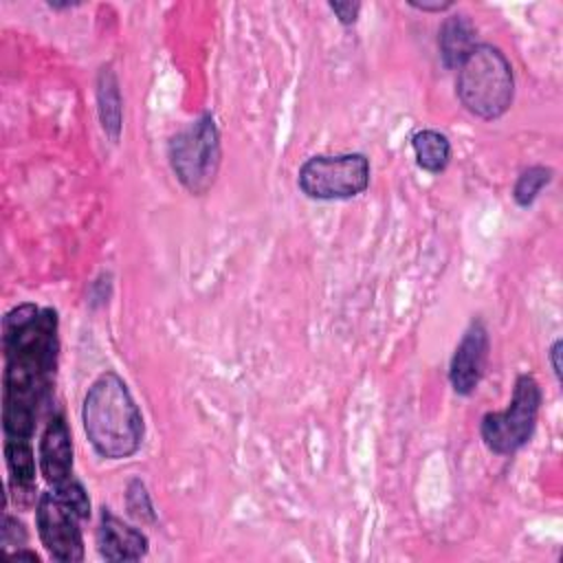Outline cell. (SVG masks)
I'll use <instances>...</instances> for the list:
<instances>
[{"label":"cell","instance_id":"20","mask_svg":"<svg viewBox=\"0 0 563 563\" xmlns=\"http://www.w3.org/2000/svg\"><path fill=\"white\" fill-rule=\"evenodd\" d=\"M561 347H563V341L561 339H556L554 343H552V347H550V352H548V356H550V365H552V372H554V376H556V380H561Z\"/></svg>","mask_w":563,"mask_h":563},{"label":"cell","instance_id":"9","mask_svg":"<svg viewBox=\"0 0 563 563\" xmlns=\"http://www.w3.org/2000/svg\"><path fill=\"white\" fill-rule=\"evenodd\" d=\"M147 537L132 523L117 517L108 506L101 508L97 548L106 561H139L147 554Z\"/></svg>","mask_w":563,"mask_h":563},{"label":"cell","instance_id":"6","mask_svg":"<svg viewBox=\"0 0 563 563\" xmlns=\"http://www.w3.org/2000/svg\"><path fill=\"white\" fill-rule=\"evenodd\" d=\"M541 409V387L530 374H519L512 398L504 411H488L479 422V435L495 455H512L530 442Z\"/></svg>","mask_w":563,"mask_h":563},{"label":"cell","instance_id":"14","mask_svg":"<svg viewBox=\"0 0 563 563\" xmlns=\"http://www.w3.org/2000/svg\"><path fill=\"white\" fill-rule=\"evenodd\" d=\"M416 165L429 174H440L451 161V141L438 130H418L411 136Z\"/></svg>","mask_w":563,"mask_h":563},{"label":"cell","instance_id":"1","mask_svg":"<svg viewBox=\"0 0 563 563\" xmlns=\"http://www.w3.org/2000/svg\"><path fill=\"white\" fill-rule=\"evenodd\" d=\"M55 308L20 303L2 319V429L7 438L31 440L46 402L59 352Z\"/></svg>","mask_w":563,"mask_h":563},{"label":"cell","instance_id":"3","mask_svg":"<svg viewBox=\"0 0 563 563\" xmlns=\"http://www.w3.org/2000/svg\"><path fill=\"white\" fill-rule=\"evenodd\" d=\"M455 95L464 110L477 119L504 117L515 99V75L504 51L493 44H477L457 66Z\"/></svg>","mask_w":563,"mask_h":563},{"label":"cell","instance_id":"5","mask_svg":"<svg viewBox=\"0 0 563 563\" xmlns=\"http://www.w3.org/2000/svg\"><path fill=\"white\" fill-rule=\"evenodd\" d=\"M169 165L178 183L194 196H202L216 183L222 147L220 132L211 114H202L176 132L167 147Z\"/></svg>","mask_w":563,"mask_h":563},{"label":"cell","instance_id":"8","mask_svg":"<svg viewBox=\"0 0 563 563\" xmlns=\"http://www.w3.org/2000/svg\"><path fill=\"white\" fill-rule=\"evenodd\" d=\"M488 330L482 319H473L453 350L449 365V383L457 396H471L484 374L488 358Z\"/></svg>","mask_w":563,"mask_h":563},{"label":"cell","instance_id":"22","mask_svg":"<svg viewBox=\"0 0 563 563\" xmlns=\"http://www.w3.org/2000/svg\"><path fill=\"white\" fill-rule=\"evenodd\" d=\"M51 9H55V11H62V9H73V7H77L79 2H55V0H51V2H46Z\"/></svg>","mask_w":563,"mask_h":563},{"label":"cell","instance_id":"7","mask_svg":"<svg viewBox=\"0 0 563 563\" xmlns=\"http://www.w3.org/2000/svg\"><path fill=\"white\" fill-rule=\"evenodd\" d=\"M301 194L312 200H350L369 185V158L361 152L317 154L297 172Z\"/></svg>","mask_w":563,"mask_h":563},{"label":"cell","instance_id":"19","mask_svg":"<svg viewBox=\"0 0 563 563\" xmlns=\"http://www.w3.org/2000/svg\"><path fill=\"white\" fill-rule=\"evenodd\" d=\"M407 4L424 13H442L453 7L451 0H407Z\"/></svg>","mask_w":563,"mask_h":563},{"label":"cell","instance_id":"2","mask_svg":"<svg viewBox=\"0 0 563 563\" xmlns=\"http://www.w3.org/2000/svg\"><path fill=\"white\" fill-rule=\"evenodd\" d=\"M81 422L90 446L106 460H125L143 444V413L125 380L112 369L101 372L90 383L81 405Z\"/></svg>","mask_w":563,"mask_h":563},{"label":"cell","instance_id":"13","mask_svg":"<svg viewBox=\"0 0 563 563\" xmlns=\"http://www.w3.org/2000/svg\"><path fill=\"white\" fill-rule=\"evenodd\" d=\"M97 110L103 132L117 141L123 125V101L117 75L110 66H103L97 75Z\"/></svg>","mask_w":563,"mask_h":563},{"label":"cell","instance_id":"16","mask_svg":"<svg viewBox=\"0 0 563 563\" xmlns=\"http://www.w3.org/2000/svg\"><path fill=\"white\" fill-rule=\"evenodd\" d=\"M125 510L132 519H136L141 523H154L156 521V512H154L147 486L139 477L130 479L128 486H125Z\"/></svg>","mask_w":563,"mask_h":563},{"label":"cell","instance_id":"12","mask_svg":"<svg viewBox=\"0 0 563 563\" xmlns=\"http://www.w3.org/2000/svg\"><path fill=\"white\" fill-rule=\"evenodd\" d=\"M477 29L466 13H453L444 18L438 31V48L444 68H457L466 55L477 46Z\"/></svg>","mask_w":563,"mask_h":563},{"label":"cell","instance_id":"11","mask_svg":"<svg viewBox=\"0 0 563 563\" xmlns=\"http://www.w3.org/2000/svg\"><path fill=\"white\" fill-rule=\"evenodd\" d=\"M4 460L9 468V493L18 508H31L37 504L35 490V457L29 440L7 438Z\"/></svg>","mask_w":563,"mask_h":563},{"label":"cell","instance_id":"4","mask_svg":"<svg viewBox=\"0 0 563 563\" xmlns=\"http://www.w3.org/2000/svg\"><path fill=\"white\" fill-rule=\"evenodd\" d=\"M86 519H90V499L75 477L42 493L35 504L40 541L46 552L62 563H77L84 559L81 521Z\"/></svg>","mask_w":563,"mask_h":563},{"label":"cell","instance_id":"18","mask_svg":"<svg viewBox=\"0 0 563 563\" xmlns=\"http://www.w3.org/2000/svg\"><path fill=\"white\" fill-rule=\"evenodd\" d=\"M328 9L334 13L339 24L352 26L358 20L361 2L358 0H332V2H328Z\"/></svg>","mask_w":563,"mask_h":563},{"label":"cell","instance_id":"10","mask_svg":"<svg viewBox=\"0 0 563 563\" xmlns=\"http://www.w3.org/2000/svg\"><path fill=\"white\" fill-rule=\"evenodd\" d=\"M40 471L55 488L73 479V438L64 416H53L40 440Z\"/></svg>","mask_w":563,"mask_h":563},{"label":"cell","instance_id":"15","mask_svg":"<svg viewBox=\"0 0 563 563\" xmlns=\"http://www.w3.org/2000/svg\"><path fill=\"white\" fill-rule=\"evenodd\" d=\"M552 176H554V172L550 167H545V165H532V167L523 169L519 174L515 187H512L515 202L519 207H530L537 200V196L541 194V189L545 185H550Z\"/></svg>","mask_w":563,"mask_h":563},{"label":"cell","instance_id":"17","mask_svg":"<svg viewBox=\"0 0 563 563\" xmlns=\"http://www.w3.org/2000/svg\"><path fill=\"white\" fill-rule=\"evenodd\" d=\"M26 528L22 521H18L11 515H2V523H0V543L4 552H11V548H24L26 545Z\"/></svg>","mask_w":563,"mask_h":563},{"label":"cell","instance_id":"21","mask_svg":"<svg viewBox=\"0 0 563 563\" xmlns=\"http://www.w3.org/2000/svg\"><path fill=\"white\" fill-rule=\"evenodd\" d=\"M9 554H11V559H29V561H35V563L40 561V556H37L35 552H29V550H20V548H18V550H13V552H9Z\"/></svg>","mask_w":563,"mask_h":563}]
</instances>
